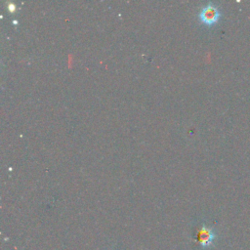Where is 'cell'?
Here are the masks:
<instances>
[{
  "label": "cell",
  "instance_id": "1",
  "mask_svg": "<svg viewBox=\"0 0 250 250\" xmlns=\"http://www.w3.org/2000/svg\"><path fill=\"white\" fill-rule=\"evenodd\" d=\"M198 17L203 24L207 26H212L219 21L221 13L216 5H214L213 3H209L200 10Z\"/></svg>",
  "mask_w": 250,
  "mask_h": 250
},
{
  "label": "cell",
  "instance_id": "2",
  "mask_svg": "<svg viewBox=\"0 0 250 250\" xmlns=\"http://www.w3.org/2000/svg\"><path fill=\"white\" fill-rule=\"evenodd\" d=\"M196 241L201 246V248H209L213 245V242L216 238L215 231L207 227L206 225H202L196 233Z\"/></svg>",
  "mask_w": 250,
  "mask_h": 250
},
{
  "label": "cell",
  "instance_id": "3",
  "mask_svg": "<svg viewBox=\"0 0 250 250\" xmlns=\"http://www.w3.org/2000/svg\"><path fill=\"white\" fill-rule=\"evenodd\" d=\"M8 7H9V10H10V11H13V10H15L16 5H14L13 3H10V4L8 5Z\"/></svg>",
  "mask_w": 250,
  "mask_h": 250
}]
</instances>
